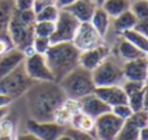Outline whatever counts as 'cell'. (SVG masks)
<instances>
[{
  "mask_svg": "<svg viewBox=\"0 0 148 140\" xmlns=\"http://www.w3.org/2000/svg\"><path fill=\"white\" fill-rule=\"evenodd\" d=\"M25 104L31 120L48 122L53 121L55 112L66 100L57 82H35L26 91Z\"/></svg>",
  "mask_w": 148,
  "mask_h": 140,
  "instance_id": "6da1fadb",
  "label": "cell"
},
{
  "mask_svg": "<svg viewBox=\"0 0 148 140\" xmlns=\"http://www.w3.org/2000/svg\"><path fill=\"white\" fill-rule=\"evenodd\" d=\"M36 22L35 12L33 9L29 10H17L14 8V12L9 21L7 33L12 39V43L14 48L20 49L25 53V56L33 55V39L35 36L34 34V26Z\"/></svg>",
  "mask_w": 148,
  "mask_h": 140,
  "instance_id": "7a4b0ae2",
  "label": "cell"
},
{
  "mask_svg": "<svg viewBox=\"0 0 148 140\" xmlns=\"http://www.w3.org/2000/svg\"><path fill=\"white\" fill-rule=\"evenodd\" d=\"M79 53L72 42L53 43L46 52L44 57L48 64L55 82L59 83L65 75L79 66Z\"/></svg>",
  "mask_w": 148,
  "mask_h": 140,
  "instance_id": "3957f363",
  "label": "cell"
},
{
  "mask_svg": "<svg viewBox=\"0 0 148 140\" xmlns=\"http://www.w3.org/2000/svg\"><path fill=\"white\" fill-rule=\"evenodd\" d=\"M68 99L79 100L95 91V83L91 71L77 66L59 82Z\"/></svg>",
  "mask_w": 148,
  "mask_h": 140,
  "instance_id": "277c9868",
  "label": "cell"
},
{
  "mask_svg": "<svg viewBox=\"0 0 148 140\" xmlns=\"http://www.w3.org/2000/svg\"><path fill=\"white\" fill-rule=\"evenodd\" d=\"M123 62L110 53L95 70L91 71L95 87L117 86L125 81L122 71Z\"/></svg>",
  "mask_w": 148,
  "mask_h": 140,
  "instance_id": "5b68a950",
  "label": "cell"
},
{
  "mask_svg": "<svg viewBox=\"0 0 148 140\" xmlns=\"http://www.w3.org/2000/svg\"><path fill=\"white\" fill-rule=\"evenodd\" d=\"M33 82L23 69V64L14 69L12 73L0 78V94H4L14 100L22 97L29 88L33 86Z\"/></svg>",
  "mask_w": 148,
  "mask_h": 140,
  "instance_id": "8992f818",
  "label": "cell"
},
{
  "mask_svg": "<svg viewBox=\"0 0 148 140\" xmlns=\"http://www.w3.org/2000/svg\"><path fill=\"white\" fill-rule=\"evenodd\" d=\"M79 23L81 22L75 17H73L69 12L60 10L59 17L55 21V31L51 36L52 44L72 42Z\"/></svg>",
  "mask_w": 148,
  "mask_h": 140,
  "instance_id": "52a82bcc",
  "label": "cell"
},
{
  "mask_svg": "<svg viewBox=\"0 0 148 140\" xmlns=\"http://www.w3.org/2000/svg\"><path fill=\"white\" fill-rule=\"evenodd\" d=\"M123 122L112 112L105 113L95 120L94 136L96 140H116Z\"/></svg>",
  "mask_w": 148,
  "mask_h": 140,
  "instance_id": "ba28073f",
  "label": "cell"
},
{
  "mask_svg": "<svg viewBox=\"0 0 148 140\" xmlns=\"http://www.w3.org/2000/svg\"><path fill=\"white\" fill-rule=\"evenodd\" d=\"M23 69L33 82H53L55 78L51 73L44 55L33 53L25 57Z\"/></svg>",
  "mask_w": 148,
  "mask_h": 140,
  "instance_id": "9c48e42d",
  "label": "cell"
},
{
  "mask_svg": "<svg viewBox=\"0 0 148 140\" xmlns=\"http://www.w3.org/2000/svg\"><path fill=\"white\" fill-rule=\"evenodd\" d=\"M72 43L79 52H83L104 44L105 38H103L90 22H81L74 34Z\"/></svg>",
  "mask_w": 148,
  "mask_h": 140,
  "instance_id": "30bf717a",
  "label": "cell"
},
{
  "mask_svg": "<svg viewBox=\"0 0 148 140\" xmlns=\"http://www.w3.org/2000/svg\"><path fill=\"white\" fill-rule=\"evenodd\" d=\"M26 131L34 134L36 138L40 140H56L61 134H64L65 128L64 126H60L55 121H48V122H40L35 120H27L26 121Z\"/></svg>",
  "mask_w": 148,
  "mask_h": 140,
  "instance_id": "8fae6325",
  "label": "cell"
},
{
  "mask_svg": "<svg viewBox=\"0 0 148 140\" xmlns=\"http://www.w3.org/2000/svg\"><path fill=\"white\" fill-rule=\"evenodd\" d=\"M110 53H112V47H109L107 43L101 44L99 47H95V48L83 51L79 53V66L88 71H92L96 69Z\"/></svg>",
  "mask_w": 148,
  "mask_h": 140,
  "instance_id": "7c38bea8",
  "label": "cell"
},
{
  "mask_svg": "<svg viewBox=\"0 0 148 140\" xmlns=\"http://www.w3.org/2000/svg\"><path fill=\"white\" fill-rule=\"evenodd\" d=\"M123 78L127 81H135L147 83L148 81V56L140 59L133 60V61L123 62L122 65Z\"/></svg>",
  "mask_w": 148,
  "mask_h": 140,
  "instance_id": "4fadbf2b",
  "label": "cell"
},
{
  "mask_svg": "<svg viewBox=\"0 0 148 140\" xmlns=\"http://www.w3.org/2000/svg\"><path fill=\"white\" fill-rule=\"evenodd\" d=\"M77 101H78V105H79V110L83 112L84 114H87L88 117H91L92 120H96L100 115L110 112V108L95 92L77 100Z\"/></svg>",
  "mask_w": 148,
  "mask_h": 140,
  "instance_id": "5bb4252c",
  "label": "cell"
},
{
  "mask_svg": "<svg viewBox=\"0 0 148 140\" xmlns=\"http://www.w3.org/2000/svg\"><path fill=\"white\" fill-rule=\"evenodd\" d=\"M94 92L110 108V109L120 104H126V102H127V96H126V94L121 84H117V86L95 87Z\"/></svg>",
  "mask_w": 148,
  "mask_h": 140,
  "instance_id": "9a60e30c",
  "label": "cell"
},
{
  "mask_svg": "<svg viewBox=\"0 0 148 140\" xmlns=\"http://www.w3.org/2000/svg\"><path fill=\"white\" fill-rule=\"evenodd\" d=\"M112 53L114 55L118 60H121L122 62L133 61V60L147 56V55H144L140 49H138L135 46H133L130 42L123 39L122 36H120L117 43H116L114 47L112 48Z\"/></svg>",
  "mask_w": 148,
  "mask_h": 140,
  "instance_id": "2e32d148",
  "label": "cell"
},
{
  "mask_svg": "<svg viewBox=\"0 0 148 140\" xmlns=\"http://www.w3.org/2000/svg\"><path fill=\"white\" fill-rule=\"evenodd\" d=\"M25 53L17 48L10 49L9 52L0 56V78L5 76L7 74L12 73L14 69L23 64L25 61Z\"/></svg>",
  "mask_w": 148,
  "mask_h": 140,
  "instance_id": "e0dca14e",
  "label": "cell"
},
{
  "mask_svg": "<svg viewBox=\"0 0 148 140\" xmlns=\"http://www.w3.org/2000/svg\"><path fill=\"white\" fill-rule=\"evenodd\" d=\"M96 7L97 5L92 0H77L64 10L69 12L79 22H90Z\"/></svg>",
  "mask_w": 148,
  "mask_h": 140,
  "instance_id": "ac0fdd59",
  "label": "cell"
},
{
  "mask_svg": "<svg viewBox=\"0 0 148 140\" xmlns=\"http://www.w3.org/2000/svg\"><path fill=\"white\" fill-rule=\"evenodd\" d=\"M78 110H79L78 101L66 97V100H65V101L57 108L56 112H55L53 121L56 123H59L60 126L69 127L70 121H72V118L74 117V114H75Z\"/></svg>",
  "mask_w": 148,
  "mask_h": 140,
  "instance_id": "d6986e66",
  "label": "cell"
},
{
  "mask_svg": "<svg viewBox=\"0 0 148 140\" xmlns=\"http://www.w3.org/2000/svg\"><path fill=\"white\" fill-rule=\"evenodd\" d=\"M90 23L94 26V29L103 38H105L110 30V26H112V18L107 14V12L101 7H96L91 20H90Z\"/></svg>",
  "mask_w": 148,
  "mask_h": 140,
  "instance_id": "ffe728a7",
  "label": "cell"
},
{
  "mask_svg": "<svg viewBox=\"0 0 148 140\" xmlns=\"http://www.w3.org/2000/svg\"><path fill=\"white\" fill-rule=\"evenodd\" d=\"M138 20L135 18V16L131 13V10H126L125 13L120 14L118 17L112 18V26L110 27L118 34V35H122L123 33L129 30H133L135 27Z\"/></svg>",
  "mask_w": 148,
  "mask_h": 140,
  "instance_id": "44dd1931",
  "label": "cell"
},
{
  "mask_svg": "<svg viewBox=\"0 0 148 140\" xmlns=\"http://www.w3.org/2000/svg\"><path fill=\"white\" fill-rule=\"evenodd\" d=\"M130 4L131 0H104L99 7H101L110 18H116L130 9Z\"/></svg>",
  "mask_w": 148,
  "mask_h": 140,
  "instance_id": "7402d4cb",
  "label": "cell"
},
{
  "mask_svg": "<svg viewBox=\"0 0 148 140\" xmlns=\"http://www.w3.org/2000/svg\"><path fill=\"white\" fill-rule=\"evenodd\" d=\"M94 126H95V120H92L91 117H88L81 110H78L74 114V117L72 118V121L69 123V127L91 134H94Z\"/></svg>",
  "mask_w": 148,
  "mask_h": 140,
  "instance_id": "603a6c76",
  "label": "cell"
},
{
  "mask_svg": "<svg viewBox=\"0 0 148 140\" xmlns=\"http://www.w3.org/2000/svg\"><path fill=\"white\" fill-rule=\"evenodd\" d=\"M140 128H142L140 126L130 117L129 120H126L123 122L116 140H139V131H140Z\"/></svg>",
  "mask_w": 148,
  "mask_h": 140,
  "instance_id": "cb8c5ba5",
  "label": "cell"
},
{
  "mask_svg": "<svg viewBox=\"0 0 148 140\" xmlns=\"http://www.w3.org/2000/svg\"><path fill=\"white\" fill-rule=\"evenodd\" d=\"M120 36H122L123 39H126L127 42H130L133 46H135L136 48L140 49L144 55L148 56V38L147 36H144L143 34L138 33L135 29L126 31V33H123L122 35H120Z\"/></svg>",
  "mask_w": 148,
  "mask_h": 140,
  "instance_id": "d4e9b609",
  "label": "cell"
},
{
  "mask_svg": "<svg viewBox=\"0 0 148 140\" xmlns=\"http://www.w3.org/2000/svg\"><path fill=\"white\" fill-rule=\"evenodd\" d=\"M13 12H14L13 0H0V33L7 31Z\"/></svg>",
  "mask_w": 148,
  "mask_h": 140,
  "instance_id": "484cf974",
  "label": "cell"
},
{
  "mask_svg": "<svg viewBox=\"0 0 148 140\" xmlns=\"http://www.w3.org/2000/svg\"><path fill=\"white\" fill-rule=\"evenodd\" d=\"M130 10L138 21L148 20V0H131Z\"/></svg>",
  "mask_w": 148,
  "mask_h": 140,
  "instance_id": "4316f807",
  "label": "cell"
},
{
  "mask_svg": "<svg viewBox=\"0 0 148 140\" xmlns=\"http://www.w3.org/2000/svg\"><path fill=\"white\" fill-rule=\"evenodd\" d=\"M60 9L56 5H48V7L40 9L35 13L36 21H48V22H55L59 17Z\"/></svg>",
  "mask_w": 148,
  "mask_h": 140,
  "instance_id": "83f0119b",
  "label": "cell"
},
{
  "mask_svg": "<svg viewBox=\"0 0 148 140\" xmlns=\"http://www.w3.org/2000/svg\"><path fill=\"white\" fill-rule=\"evenodd\" d=\"M53 31H55V22L36 21L35 26H34V34H35V36H43V38L51 39Z\"/></svg>",
  "mask_w": 148,
  "mask_h": 140,
  "instance_id": "f1b7e54d",
  "label": "cell"
},
{
  "mask_svg": "<svg viewBox=\"0 0 148 140\" xmlns=\"http://www.w3.org/2000/svg\"><path fill=\"white\" fill-rule=\"evenodd\" d=\"M52 46V42L49 38H43V36H34L31 47H33L34 53L39 55H46V52Z\"/></svg>",
  "mask_w": 148,
  "mask_h": 140,
  "instance_id": "f546056e",
  "label": "cell"
},
{
  "mask_svg": "<svg viewBox=\"0 0 148 140\" xmlns=\"http://www.w3.org/2000/svg\"><path fill=\"white\" fill-rule=\"evenodd\" d=\"M110 112L113 113V114H116L118 118H121L122 121H126L129 120V118L133 115V109L130 108V105L126 102V104H120L117 105V107H113L112 109H110Z\"/></svg>",
  "mask_w": 148,
  "mask_h": 140,
  "instance_id": "4dcf8cb0",
  "label": "cell"
},
{
  "mask_svg": "<svg viewBox=\"0 0 148 140\" xmlns=\"http://www.w3.org/2000/svg\"><path fill=\"white\" fill-rule=\"evenodd\" d=\"M65 132L69 134L73 140H96L94 134L79 131V130H75V128H72V127H66L65 128Z\"/></svg>",
  "mask_w": 148,
  "mask_h": 140,
  "instance_id": "1f68e13d",
  "label": "cell"
},
{
  "mask_svg": "<svg viewBox=\"0 0 148 140\" xmlns=\"http://www.w3.org/2000/svg\"><path fill=\"white\" fill-rule=\"evenodd\" d=\"M13 48H14V46H13L12 39L8 35L7 31L0 33V56L7 53V52H9L10 49H13Z\"/></svg>",
  "mask_w": 148,
  "mask_h": 140,
  "instance_id": "d6a6232c",
  "label": "cell"
},
{
  "mask_svg": "<svg viewBox=\"0 0 148 140\" xmlns=\"http://www.w3.org/2000/svg\"><path fill=\"white\" fill-rule=\"evenodd\" d=\"M13 3L17 10H29L34 7V0H13Z\"/></svg>",
  "mask_w": 148,
  "mask_h": 140,
  "instance_id": "836d02e7",
  "label": "cell"
},
{
  "mask_svg": "<svg viewBox=\"0 0 148 140\" xmlns=\"http://www.w3.org/2000/svg\"><path fill=\"white\" fill-rule=\"evenodd\" d=\"M48 5H55V0H34L33 10L36 13L40 9H43V8L48 7Z\"/></svg>",
  "mask_w": 148,
  "mask_h": 140,
  "instance_id": "e575fe53",
  "label": "cell"
},
{
  "mask_svg": "<svg viewBox=\"0 0 148 140\" xmlns=\"http://www.w3.org/2000/svg\"><path fill=\"white\" fill-rule=\"evenodd\" d=\"M135 29L138 33L143 34L144 36H147L148 38V20H144V21H138L135 25Z\"/></svg>",
  "mask_w": 148,
  "mask_h": 140,
  "instance_id": "d590c367",
  "label": "cell"
},
{
  "mask_svg": "<svg viewBox=\"0 0 148 140\" xmlns=\"http://www.w3.org/2000/svg\"><path fill=\"white\" fill-rule=\"evenodd\" d=\"M16 140H40L39 138H36L34 134L29 132V131H23V132H20L17 134V136H16Z\"/></svg>",
  "mask_w": 148,
  "mask_h": 140,
  "instance_id": "8d00e7d4",
  "label": "cell"
},
{
  "mask_svg": "<svg viewBox=\"0 0 148 140\" xmlns=\"http://www.w3.org/2000/svg\"><path fill=\"white\" fill-rule=\"evenodd\" d=\"M74 1H77V0H55V5H56L60 10H64V9H66L68 7H70Z\"/></svg>",
  "mask_w": 148,
  "mask_h": 140,
  "instance_id": "74e56055",
  "label": "cell"
},
{
  "mask_svg": "<svg viewBox=\"0 0 148 140\" xmlns=\"http://www.w3.org/2000/svg\"><path fill=\"white\" fill-rule=\"evenodd\" d=\"M13 102V100L9 96L4 94H0V109H4V108H9V105Z\"/></svg>",
  "mask_w": 148,
  "mask_h": 140,
  "instance_id": "f35d334b",
  "label": "cell"
},
{
  "mask_svg": "<svg viewBox=\"0 0 148 140\" xmlns=\"http://www.w3.org/2000/svg\"><path fill=\"white\" fill-rule=\"evenodd\" d=\"M139 140H148V126L140 128L139 131Z\"/></svg>",
  "mask_w": 148,
  "mask_h": 140,
  "instance_id": "ab89813d",
  "label": "cell"
},
{
  "mask_svg": "<svg viewBox=\"0 0 148 140\" xmlns=\"http://www.w3.org/2000/svg\"><path fill=\"white\" fill-rule=\"evenodd\" d=\"M144 110L148 112V83L144 87Z\"/></svg>",
  "mask_w": 148,
  "mask_h": 140,
  "instance_id": "60d3db41",
  "label": "cell"
},
{
  "mask_svg": "<svg viewBox=\"0 0 148 140\" xmlns=\"http://www.w3.org/2000/svg\"><path fill=\"white\" fill-rule=\"evenodd\" d=\"M56 140H73V139H72V136H70L69 134L65 132V131H64V134H61V135H60Z\"/></svg>",
  "mask_w": 148,
  "mask_h": 140,
  "instance_id": "b9f144b4",
  "label": "cell"
},
{
  "mask_svg": "<svg viewBox=\"0 0 148 140\" xmlns=\"http://www.w3.org/2000/svg\"><path fill=\"white\" fill-rule=\"evenodd\" d=\"M8 112H9V110H8V108H4V109H0V120H1V118L4 117V115L7 114Z\"/></svg>",
  "mask_w": 148,
  "mask_h": 140,
  "instance_id": "7bdbcfd3",
  "label": "cell"
},
{
  "mask_svg": "<svg viewBox=\"0 0 148 140\" xmlns=\"http://www.w3.org/2000/svg\"><path fill=\"white\" fill-rule=\"evenodd\" d=\"M16 136H0V140H16Z\"/></svg>",
  "mask_w": 148,
  "mask_h": 140,
  "instance_id": "ee69618b",
  "label": "cell"
},
{
  "mask_svg": "<svg viewBox=\"0 0 148 140\" xmlns=\"http://www.w3.org/2000/svg\"><path fill=\"white\" fill-rule=\"evenodd\" d=\"M92 1H94V3H95V4H96V5H97V7H99V5H100V4H101V3H103V1H104V0H92Z\"/></svg>",
  "mask_w": 148,
  "mask_h": 140,
  "instance_id": "f6af8a7d",
  "label": "cell"
},
{
  "mask_svg": "<svg viewBox=\"0 0 148 140\" xmlns=\"http://www.w3.org/2000/svg\"><path fill=\"white\" fill-rule=\"evenodd\" d=\"M147 126H148V117H147Z\"/></svg>",
  "mask_w": 148,
  "mask_h": 140,
  "instance_id": "bcb514c9",
  "label": "cell"
},
{
  "mask_svg": "<svg viewBox=\"0 0 148 140\" xmlns=\"http://www.w3.org/2000/svg\"><path fill=\"white\" fill-rule=\"evenodd\" d=\"M147 83H148V81H147Z\"/></svg>",
  "mask_w": 148,
  "mask_h": 140,
  "instance_id": "7dc6e473",
  "label": "cell"
}]
</instances>
